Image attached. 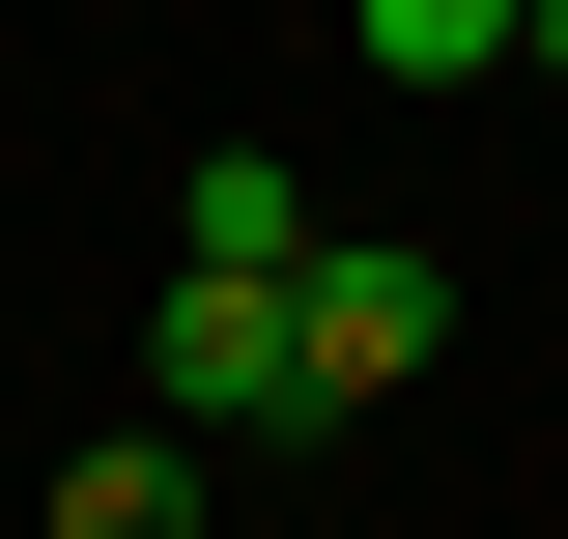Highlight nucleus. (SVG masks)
Wrapping results in <instances>:
<instances>
[{"label":"nucleus","mask_w":568,"mask_h":539,"mask_svg":"<svg viewBox=\"0 0 568 539\" xmlns=\"http://www.w3.org/2000/svg\"><path fill=\"white\" fill-rule=\"evenodd\" d=\"M426 340H455V256H398V227H313V284H284V369H313V398H426Z\"/></svg>","instance_id":"nucleus-1"},{"label":"nucleus","mask_w":568,"mask_h":539,"mask_svg":"<svg viewBox=\"0 0 568 539\" xmlns=\"http://www.w3.org/2000/svg\"><path fill=\"white\" fill-rule=\"evenodd\" d=\"M256 426H313L284 284H200V256H171V455H256Z\"/></svg>","instance_id":"nucleus-2"},{"label":"nucleus","mask_w":568,"mask_h":539,"mask_svg":"<svg viewBox=\"0 0 568 539\" xmlns=\"http://www.w3.org/2000/svg\"><path fill=\"white\" fill-rule=\"evenodd\" d=\"M171 256H200V284H313V171H284V142H227L200 200H171Z\"/></svg>","instance_id":"nucleus-3"},{"label":"nucleus","mask_w":568,"mask_h":539,"mask_svg":"<svg viewBox=\"0 0 568 539\" xmlns=\"http://www.w3.org/2000/svg\"><path fill=\"white\" fill-rule=\"evenodd\" d=\"M342 58L369 85H484V58H540V0H342Z\"/></svg>","instance_id":"nucleus-4"},{"label":"nucleus","mask_w":568,"mask_h":539,"mask_svg":"<svg viewBox=\"0 0 568 539\" xmlns=\"http://www.w3.org/2000/svg\"><path fill=\"white\" fill-rule=\"evenodd\" d=\"M58 539H200V455H171V426H114V455H58Z\"/></svg>","instance_id":"nucleus-5"},{"label":"nucleus","mask_w":568,"mask_h":539,"mask_svg":"<svg viewBox=\"0 0 568 539\" xmlns=\"http://www.w3.org/2000/svg\"><path fill=\"white\" fill-rule=\"evenodd\" d=\"M540 85H568V0H540Z\"/></svg>","instance_id":"nucleus-6"}]
</instances>
